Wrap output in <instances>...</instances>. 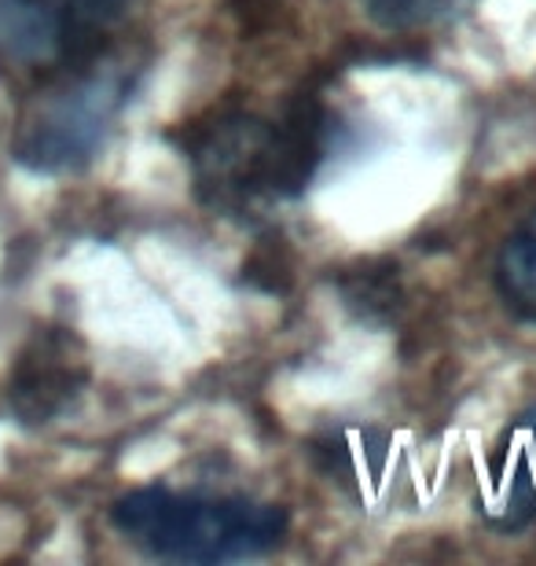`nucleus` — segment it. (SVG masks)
Wrapping results in <instances>:
<instances>
[{"label": "nucleus", "instance_id": "obj_5", "mask_svg": "<svg viewBox=\"0 0 536 566\" xmlns=\"http://www.w3.org/2000/svg\"><path fill=\"white\" fill-rule=\"evenodd\" d=\"M85 376L88 371H85L82 346H77V338L71 332L49 327V332L33 335L8 379L11 416L27 427L52 423L82 394Z\"/></svg>", "mask_w": 536, "mask_h": 566}, {"label": "nucleus", "instance_id": "obj_2", "mask_svg": "<svg viewBox=\"0 0 536 566\" xmlns=\"http://www.w3.org/2000/svg\"><path fill=\"white\" fill-rule=\"evenodd\" d=\"M320 158V115L298 104L283 126L261 118H221L191 147L199 188L213 202H243L258 191H298Z\"/></svg>", "mask_w": 536, "mask_h": 566}, {"label": "nucleus", "instance_id": "obj_8", "mask_svg": "<svg viewBox=\"0 0 536 566\" xmlns=\"http://www.w3.org/2000/svg\"><path fill=\"white\" fill-rule=\"evenodd\" d=\"M360 4L386 30H419L452 11L460 0H360Z\"/></svg>", "mask_w": 536, "mask_h": 566}, {"label": "nucleus", "instance_id": "obj_3", "mask_svg": "<svg viewBox=\"0 0 536 566\" xmlns=\"http://www.w3.org/2000/svg\"><path fill=\"white\" fill-rule=\"evenodd\" d=\"M133 0H0V74L52 82L104 55Z\"/></svg>", "mask_w": 536, "mask_h": 566}, {"label": "nucleus", "instance_id": "obj_6", "mask_svg": "<svg viewBox=\"0 0 536 566\" xmlns=\"http://www.w3.org/2000/svg\"><path fill=\"white\" fill-rule=\"evenodd\" d=\"M482 512L500 530H518L536 515V409L522 412L496 446Z\"/></svg>", "mask_w": 536, "mask_h": 566}, {"label": "nucleus", "instance_id": "obj_1", "mask_svg": "<svg viewBox=\"0 0 536 566\" xmlns=\"http://www.w3.org/2000/svg\"><path fill=\"white\" fill-rule=\"evenodd\" d=\"M114 530L166 563H239L265 556L287 534V512L246 496L177 493L166 485L125 493L111 507Z\"/></svg>", "mask_w": 536, "mask_h": 566}, {"label": "nucleus", "instance_id": "obj_4", "mask_svg": "<svg viewBox=\"0 0 536 566\" xmlns=\"http://www.w3.org/2000/svg\"><path fill=\"white\" fill-rule=\"evenodd\" d=\"M129 88L133 77L122 66H99V60L82 66L60 93L44 96L30 111L11 151L30 174L55 177L82 169L99 151Z\"/></svg>", "mask_w": 536, "mask_h": 566}, {"label": "nucleus", "instance_id": "obj_7", "mask_svg": "<svg viewBox=\"0 0 536 566\" xmlns=\"http://www.w3.org/2000/svg\"><path fill=\"white\" fill-rule=\"evenodd\" d=\"M496 280L504 298L515 305L522 316L536 321V213L522 224L518 232H511V240L500 251Z\"/></svg>", "mask_w": 536, "mask_h": 566}]
</instances>
